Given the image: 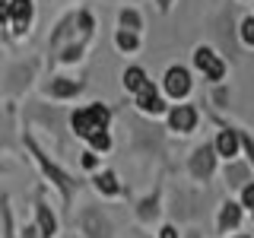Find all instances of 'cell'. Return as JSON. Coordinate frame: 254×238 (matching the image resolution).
I'll return each mask as SVG.
<instances>
[{"label": "cell", "instance_id": "cell-1", "mask_svg": "<svg viewBox=\"0 0 254 238\" xmlns=\"http://www.w3.org/2000/svg\"><path fill=\"white\" fill-rule=\"evenodd\" d=\"M22 146H26V153H29V159L35 162V169L42 172V178L51 184L54 190H58V197H61V203H64V210H70L73 206V197H76V190H79V181L70 175L64 165L54 159L48 149L42 146V143L35 140V133L32 130H26L22 127Z\"/></svg>", "mask_w": 254, "mask_h": 238}, {"label": "cell", "instance_id": "cell-2", "mask_svg": "<svg viewBox=\"0 0 254 238\" xmlns=\"http://www.w3.org/2000/svg\"><path fill=\"white\" fill-rule=\"evenodd\" d=\"M111 121H115V108L108 105V102H86V105H76V108H70V115H67V130H70V137H76V140H89L92 133H99V130H111Z\"/></svg>", "mask_w": 254, "mask_h": 238}, {"label": "cell", "instance_id": "cell-3", "mask_svg": "<svg viewBox=\"0 0 254 238\" xmlns=\"http://www.w3.org/2000/svg\"><path fill=\"white\" fill-rule=\"evenodd\" d=\"M67 115L70 111L64 105H48V102H29L26 108H22V121H26V130L32 127H42L48 137H54L58 146H64L70 137L67 130Z\"/></svg>", "mask_w": 254, "mask_h": 238}, {"label": "cell", "instance_id": "cell-4", "mask_svg": "<svg viewBox=\"0 0 254 238\" xmlns=\"http://www.w3.org/2000/svg\"><path fill=\"white\" fill-rule=\"evenodd\" d=\"M188 67H190V73L200 76L206 86L229 83V60H226V54L210 42H197L190 48V63Z\"/></svg>", "mask_w": 254, "mask_h": 238}, {"label": "cell", "instance_id": "cell-5", "mask_svg": "<svg viewBox=\"0 0 254 238\" xmlns=\"http://www.w3.org/2000/svg\"><path fill=\"white\" fill-rule=\"evenodd\" d=\"M156 86H159V92H162V99L169 102V105H181V102H190V95L197 89V76L190 73L188 63L175 60L162 70V79H159Z\"/></svg>", "mask_w": 254, "mask_h": 238}, {"label": "cell", "instance_id": "cell-6", "mask_svg": "<svg viewBox=\"0 0 254 238\" xmlns=\"http://www.w3.org/2000/svg\"><path fill=\"white\" fill-rule=\"evenodd\" d=\"M219 159H216V153H213V143L210 140H200V143H194V149L185 156V175L194 184H200V187H206V184H213L216 181V175H219Z\"/></svg>", "mask_w": 254, "mask_h": 238}, {"label": "cell", "instance_id": "cell-7", "mask_svg": "<svg viewBox=\"0 0 254 238\" xmlns=\"http://www.w3.org/2000/svg\"><path fill=\"white\" fill-rule=\"evenodd\" d=\"M133 219L143 229H156L165 219V184L162 181H156L146 194L133 200Z\"/></svg>", "mask_w": 254, "mask_h": 238}, {"label": "cell", "instance_id": "cell-8", "mask_svg": "<svg viewBox=\"0 0 254 238\" xmlns=\"http://www.w3.org/2000/svg\"><path fill=\"white\" fill-rule=\"evenodd\" d=\"M76 232L83 238H115V222L99 203H86L76 213Z\"/></svg>", "mask_w": 254, "mask_h": 238}, {"label": "cell", "instance_id": "cell-9", "mask_svg": "<svg viewBox=\"0 0 254 238\" xmlns=\"http://www.w3.org/2000/svg\"><path fill=\"white\" fill-rule=\"evenodd\" d=\"M200 118H203V111L197 102H181V105H169V115L162 121L172 137H190L200 127Z\"/></svg>", "mask_w": 254, "mask_h": 238}, {"label": "cell", "instance_id": "cell-10", "mask_svg": "<svg viewBox=\"0 0 254 238\" xmlns=\"http://www.w3.org/2000/svg\"><path fill=\"white\" fill-rule=\"evenodd\" d=\"M38 79V60L29 58V60H16L6 67L3 73V95L6 99H19L32 89V83Z\"/></svg>", "mask_w": 254, "mask_h": 238}, {"label": "cell", "instance_id": "cell-11", "mask_svg": "<svg viewBox=\"0 0 254 238\" xmlns=\"http://www.w3.org/2000/svg\"><path fill=\"white\" fill-rule=\"evenodd\" d=\"M86 92V79L79 76H67V73H51L42 83V95L54 105H67V102H76L79 95Z\"/></svg>", "mask_w": 254, "mask_h": 238}, {"label": "cell", "instance_id": "cell-12", "mask_svg": "<svg viewBox=\"0 0 254 238\" xmlns=\"http://www.w3.org/2000/svg\"><path fill=\"white\" fill-rule=\"evenodd\" d=\"M245 219H248V213L238 206L235 197H232V194L222 197L219 206H216V216H213V235H216V238H229V235L242 232Z\"/></svg>", "mask_w": 254, "mask_h": 238}, {"label": "cell", "instance_id": "cell-13", "mask_svg": "<svg viewBox=\"0 0 254 238\" xmlns=\"http://www.w3.org/2000/svg\"><path fill=\"white\" fill-rule=\"evenodd\" d=\"M32 226L38 229L42 238H58L61 235V216L54 213V206L45 200L42 187H38L35 197H32Z\"/></svg>", "mask_w": 254, "mask_h": 238}, {"label": "cell", "instance_id": "cell-14", "mask_svg": "<svg viewBox=\"0 0 254 238\" xmlns=\"http://www.w3.org/2000/svg\"><path fill=\"white\" fill-rule=\"evenodd\" d=\"M35 22V0H10V19H6V38L22 42Z\"/></svg>", "mask_w": 254, "mask_h": 238}, {"label": "cell", "instance_id": "cell-15", "mask_svg": "<svg viewBox=\"0 0 254 238\" xmlns=\"http://www.w3.org/2000/svg\"><path fill=\"white\" fill-rule=\"evenodd\" d=\"M130 105H133V111H137L140 118H146V121H162V118L169 115V102L162 99V92H159L156 83H149L143 92L133 95Z\"/></svg>", "mask_w": 254, "mask_h": 238}, {"label": "cell", "instance_id": "cell-16", "mask_svg": "<svg viewBox=\"0 0 254 238\" xmlns=\"http://www.w3.org/2000/svg\"><path fill=\"white\" fill-rule=\"evenodd\" d=\"M79 29H76V6L73 10H67V13H61L58 16V22L51 26V35H48V54H58L64 45H70V42H79ZM89 42V38H86Z\"/></svg>", "mask_w": 254, "mask_h": 238}, {"label": "cell", "instance_id": "cell-17", "mask_svg": "<svg viewBox=\"0 0 254 238\" xmlns=\"http://www.w3.org/2000/svg\"><path fill=\"white\" fill-rule=\"evenodd\" d=\"M89 181H92V190L102 197V200H121L124 197V181H121V175L115 169H99Z\"/></svg>", "mask_w": 254, "mask_h": 238}, {"label": "cell", "instance_id": "cell-18", "mask_svg": "<svg viewBox=\"0 0 254 238\" xmlns=\"http://www.w3.org/2000/svg\"><path fill=\"white\" fill-rule=\"evenodd\" d=\"M219 172H222V184L229 187V194H238L248 181H254V172H251V165L245 162V159H232V162H222L219 165Z\"/></svg>", "mask_w": 254, "mask_h": 238}, {"label": "cell", "instance_id": "cell-19", "mask_svg": "<svg viewBox=\"0 0 254 238\" xmlns=\"http://www.w3.org/2000/svg\"><path fill=\"white\" fill-rule=\"evenodd\" d=\"M89 45L92 42H86V38H79V42H70V45H64L58 54H51V67H76V63H83L86 60V54H89Z\"/></svg>", "mask_w": 254, "mask_h": 238}, {"label": "cell", "instance_id": "cell-20", "mask_svg": "<svg viewBox=\"0 0 254 238\" xmlns=\"http://www.w3.org/2000/svg\"><path fill=\"white\" fill-rule=\"evenodd\" d=\"M149 83H153V79H149V73H146V67H143V63H127V67L121 70V89L130 95V99L137 92H143Z\"/></svg>", "mask_w": 254, "mask_h": 238}, {"label": "cell", "instance_id": "cell-21", "mask_svg": "<svg viewBox=\"0 0 254 238\" xmlns=\"http://www.w3.org/2000/svg\"><path fill=\"white\" fill-rule=\"evenodd\" d=\"M115 29H124V32H133V35H143L146 29V16H143L140 6H121L115 16Z\"/></svg>", "mask_w": 254, "mask_h": 238}, {"label": "cell", "instance_id": "cell-22", "mask_svg": "<svg viewBox=\"0 0 254 238\" xmlns=\"http://www.w3.org/2000/svg\"><path fill=\"white\" fill-rule=\"evenodd\" d=\"M232 102H235V89H232V83H219V86H210V95H206L203 105H206V108H213V111L219 115V111H229V108H232Z\"/></svg>", "mask_w": 254, "mask_h": 238}, {"label": "cell", "instance_id": "cell-23", "mask_svg": "<svg viewBox=\"0 0 254 238\" xmlns=\"http://www.w3.org/2000/svg\"><path fill=\"white\" fill-rule=\"evenodd\" d=\"M111 45L118 48V54H124V58H133V54H140V48H143V35H133V32H124V29H115V35H111Z\"/></svg>", "mask_w": 254, "mask_h": 238}, {"label": "cell", "instance_id": "cell-24", "mask_svg": "<svg viewBox=\"0 0 254 238\" xmlns=\"http://www.w3.org/2000/svg\"><path fill=\"white\" fill-rule=\"evenodd\" d=\"M76 29L83 38H89V42H95V29H99V19H95L92 6H76Z\"/></svg>", "mask_w": 254, "mask_h": 238}, {"label": "cell", "instance_id": "cell-25", "mask_svg": "<svg viewBox=\"0 0 254 238\" xmlns=\"http://www.w3.org/2000/svg\"><path fill=\"white\" fill-rule=\"evenodd\" d=\"M0 238H16V222H13L10 194H0Z\"/></svg>", "mask_w": 254, "mask_h": 238}, {"label": "cell", "instance_id": "cell-26", "mask_svg": "<svg viewBox=\"0 0 254 238\" xmlns=\"http://www.w3.org/2000/svg\"><path fill=\"white\" fill-rule=\"evenodd\" d=\"M86 149L95 156H108L111 149H115V137H111V130H99V133H92L89 140H86Z\"/></svg>", "mask_w": 254, "mask_h": 238}, {"label": "cell", "instance_id": "cell-27", "mask_svg": "<svg viewBox=\"0 0 254 238\" xmlns=\"http://www.w3.org/2000/svg\"><path fill=\"white\" fill-rule=\"evenodd\" d=\"M235 35H238V45L248 48V51H254V16L245 13L242 19L235 22Z\"/></svg>", "mask_w": 254, "mask_h": 238}, {"label": "cell", "instance_id": "cell-28", "mask_svg": "<svg viewBox=\"0 0 254 238\" xmlns=\"http://www.w3.org/2000/svg\"><path fill=\"white\" fill-rule=\"evenodd\" d=\"M79 169L89 172V175H95V172L102 169V156H95V153H89V149H83V153H79Z\"/></svg>", "mask_w": 254, "mask_h": 238}, {"label": "cell", "instance_id": "cell-29", "mask_svg": "<svg viewBox=\"0 0 254 238\" xmlns=\"http://www.w3.org/2000/svg\"><path fill=\"white\" fill-rule=\"evenodd\" d=\"M235 200H238V206H242L245 213H251V210H254V181H248V184L238 190V194H235Z\"/></svg>", "mask_w": 254, "mask_h": 238}, {"label": "cell", "instance_id": "cell-30", "mask_svg": "<svg viewBox=\"0 0 254 238\" xmlns=\"http://www.w3.org/2000/svg\"><path fill=\"white\" fill-rule=\"evenodd\" d=\"M153 238H181V229H178V222H172V219H162V222L156 226Z\"/></svg>", "mask_w": 254, "mask_h": 238}, {"label": "cell", "instance_id": "cell-31", "mask_svg": "<svg viewBox=\"0 0 254 238\" xmlns=\"http://www.w3.org/2000/svg\"><path fill=\"white\" fill-rule=\"evenodd\" d=\"M175 3H178V0H153V6H156L159 16H169L175 10Z\"/></svg>", "mask_w": 254, "mask_h": 238}, {"label": "cell", "instance_id": "cell-32", "mask_svg": "<svg viewBox=\"0 0 254 238\" xmlns=\"http://www.w3.org/2000/svg\"><path fill=\"white\" fill-rule=\"evenodd\" d=\"M16 238H42V235H38V229L32 226V222H26V226H22L19 232H16Z\"/></svg>", "mask_w": 254, "mask_h": 238}, {"label": "cell", "instance_id": "cell-33", "mask_svg": "<svg viewBox=\"0 0 254 238\" xmlns=\"http://www.w3.org/2000/svg\"><path fill=\"white\" fill-rule=\"evenodd\" d=\"M6 19H10V0H0V29L6 32Z\"/></svg>", "mask_w": 254, "mask_h": 238}, {"label": "cell", "instance_id": "cell-34", "mask_svg": "<svg viewBox=\"0 0 254 238\" xmlns=\"http://www.w3.org/2000/svg\"><path fill=\"white\" fill-rule=\"evenodd\" d=\"M181 238H203V232L197 226H190V229H185V232H181Z\"/></svg>", "mask_w": 254, "mask_h": 238}, {"label": "cell", "instance_id": "cell-35", "mask_svg": "<svg viewBox=\"0 0 254 238\" xmlns=\"http://www.w3.org/2000/svg\"><path fill=\"white\" fill-rule=\"evenodd\" d=\"M229 238H254L251 232H235V235H229Z\"/></svg>", "mask_w": 254, "mask_h": 238}, {"label": "cell", "instance_id": "cell-36", "mask_svg": "<svg viewBox=\"0 0 254 238\" xmlns=\"http://www.w3.org/2000/svg\"><path fill=\"white\" fill-rule=\"evenodd\" d=\"M3 172H10V165H6V162H0V175H3Z\"/></svg>", "mask_w": 254, "mask_h": 238}, {"label": "cell", "instance_id": "cell-37", "mask_svg": "<svg viewBox=\"0 0 254 238\" xmlns=\"http://www.w3.org/2000/svg\"><path fill=\"white\" fill-rule=\"evenodd\" d=\"M140 3V0H124V6H137Z\"/></svg>", "mask_w": 254, "mask_h": 238}, {"label": "cell", "instance_id": "cell-38", "mask_svg": "<svg viewBox=\"0 0 254 238\" xmlns=\"http://www.w3.org/2000/svg\"><path fill=\"white\" fill-rule=\"evenodd\" d=\"M248 222H251V226H254V210H251V213H248Z\"/></svg>", "mask_w": 254, "mask_h": 238}, {"label": "cell", "instance_id": "cell-39", "mask_svg": "<svg viewBox=\"0 0 254 238\" xmlns=\"http://www.w3.org/2000/svg\"><path fill=\"white\" fill-rule=\"evenodd\" d=\"M238 3H251V0H238Z\"/></svg>", "mask_w": 254, "mask_h": 238}, {"label": "cell", "instance_id": "cell-40", "mask_svg": "<svg viewBox=\"0 0 254 238\" xmlns=\"http://www.w3.org/2000/svg\"><path fill=\"white\" fill-rule=\"evenodd\" d=\"M143 238H153V235H143Z\"/></svg>", "mask_w": 254, "mask_h": 238}, {"label": "cell", "instance_id": "cell-41", "mask_svg": "<svg viewBox=\"0 0 254 238\" xmlns=\"http://www.w3.org/2000/svg\"><path fill=\"white\" fill-rule=\"evenodd\" d=\"M58 238H67V235H58Z\"/></svg>", "mask_w": 254, "mask_h": 238}, {"label": "cell", "instance_id": "cell-42", "mask_svg": "<svg viewBox=\"0 0 254 238\" xmlns=\"http://www.w3.org/2000/svg\"><path fill=\"white\" fill-rule=\"evenodd\" d=\"M251 16H254V10H251Z\"/></svg>", "mask_w": 254, "mask_h": 238}, {"label": "cell", "instance_id": "cell-43", "mask_svg": "<svg viewBox=\"0 0 254 238\" xmlns=\"http://www.w3.org/2000/svg\"><path fill=\"white\" fill-rule=\"evenodd\" d=\"M64 3H67V0H64Z\"/></svg>", "mask_w": 254, "mask_h": 238}]
</instances>
